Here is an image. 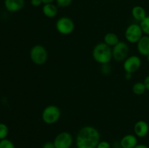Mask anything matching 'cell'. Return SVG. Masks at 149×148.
Returning <instances> with one entry per match:
<instances>
[{
    "instance_id": "cell-30",
    "label": "cell",
    "mask_w": 149,
    "mask_h": 148,
    "mask_svg": "<svg viewBox=\"0 0 149 148\" xmlns=\"http://www.w3.org/2000/svg\"><path fill=\"white\" fill-rule=\"evenodd\" d=\"M147 61H148V63H149V55H147Z\"/></svg>"
},
{
    "instance_id": "cell-27",
    "label": "cell",
    "mask_w": 149,
    "mask_h": 148,
    "mask_svg": "<svg viewBox=\"0 0 149 148\" xmlns=\"http://www.w3.org/2000/svg\"><path fill=\"white\" fill-rule=\"evenodd\" d=\"M132 78V73H125V78L127 81H130L131 80V78Z\"/></svg>"
},
{
    "instance_id": "cell-9",
    "label": "cell",
    "mask_w": 149,
    "mask_h": 148,
    "mask_svg": "<svg viewBox=\"0 0 149 148\" xmlns=\"http://www.w3.org/2000/svg\"><path fill=\"white\" fill-rule=\"evenodd\" d=\"M141 59L137 55H132L125 59L123 63L124 70L126 73H134L140 69L141 66Z\"/></svg>"
},
{
    "instance_id": "cell-11",
    "label": "cell",
    "mask_w": 149,
    "mask_h": 148,
    "mask_svg": "<svg viewBox=\"0 0 149 148\" xmlns=\"http://www.w3.org/2000/svg\"><path fill=\"white\" fill-rule=\"evenodd\" d=\"M24 0H4V7L10 12H16L23 8Z\"/></svg>"
},
{
    "instance_id": "cell-25",
    "label": "cell",
    "mask_w": 149,
    "mask_h": 148,
    "mask_svg": "<svg viewBox=\"0 0 149 148\" xmlns=\"http://www.w3.org/2000/svg\"><path fill=\"white\" fill-rule=\"evenodd\" d=\"M42 148H55V146L53 142H47L44 144Z\"/></svg>"
},
{
    "instance_id": "cell-24",
    "label": "cell",
    "mask_w": 149,
    "mask_h": 148,
    "mask_svg": "<svg viewBox=\"0 0 149 148\" xmlns=\"http://www.w3.org/2000/svg\"><path fill=\"white\" fill-rule=\"evenodd\" d=\"M42 4H43L42 0H31V4L33 7H39V6L42 5Z\"/></svg>"
},
{
    "instance_id": "cell-3",
    "label": "cell",
    "mask_w": 149,
    "mask_h": 148,
    "mask_svg": "<svg viewBox=\"0 0 149 148\" xmlns=\"http://www.w3.org/2000/svg\"><path fill=\"white\" fill-rule=\"evenodd\" d=\"M61 112L59 107L54 104L45 107L42 113V119L44 123L52 125L57 123L61 118Z\"/></svg>"
},
{
    "instance_id": "cell-20",
    "label": "cell",
    "mask_w": 149,
    "mask_h": 148,
    "mask_svg": "<svg viewBox=\"0 0 149 148\" xmlns=\"http://www.w3.org/2000/svg\"><path fill=\"white\" fill-rule=\"evenodd\" d=\"M0 148H15V147L12 141L4 139L0 140Z\"/></svg>"
},
{
    "instance_id": "cell-31",
    "label": "cell",
    "mask_w": 149,
    "mask_h": 148,
    "mask_svg": "<svg viewBox=\"0 0 149 148\" xmlns=\"http://www.w3.org/2000/svg\"><path fill=\"white\" fill-rule=\"evenodd\" d=\"M121 148H122V147H121Z\"/></svg>"
},
{
    "instance_id": "cell-18",
    "label": "cell",
    "mask_w": 149,
    "mask_h": 148,
    "mask_svg": "<svg viewBox=\"0 0 149 148\" xmlns=\"http://www.w3.org/2000/svg\"><path fill=\"white\" fill-rule=\"evenodd\" d=\"M140 26L143 33L149 36V15H147L142 21L140 22Z\"/></svg>"
},
{
    "instance_id": "cell-5",
    "label": "cell",
    "mask_w": 149,
    "mask_h": 148,
    "mask_svg": "<svg viewBox=\"0 0 149 148\" xmlns=\"http://www.w3.org/2000/svg\"><path fill=\"white\" fill-rule=\"evenodd\" d=\"M143 32L140 24L132 23L126 28L125 36L126 40L131 44H137L138 41L142 38Z\"/></svg>"
},
{
    "instance_id": "cell-21",
    "label": "cell",
    "mask_w": 149,
    "mask_h": 148,
    "mask_svg": "<svg viewBox=\"0 0 149 148\" xmlns=\"http://www.w3.org/2000/svg\"><path fill=\"white\" fill-rule=\"evenodd\" d=\"M57 4L60 7H67L72 3L73 0H55Z\"/></svg>"
},
{
    "instance_id": "cell-23",
    "label": "cell",
    "mask_w": 149,
    "mask_h": 148,
    "mask_svg": "<svg viewBox=\"0 0 149 148\" xmlns=\"http://www.w3.org/2000/svg\"><path fill=\"white\" fill-rule=\"evenodd\" d=\"M96 148H111V145L107 141H100Z\"/></svg>"
},
{
    "instance_id": "cell-15",
    "label": "cell",
    "mask_w": 149,
    "mask_h": 148,
    "mask_svg": "<svg viewBox=\"0 0 149 148\" xmlns=\"http://www.w3.org/2000/svg\"><path fill=\"white\" fill-rule=\"evenodd\" d=\"M132 16L133 17V18L135 19L137 21L141 22L147 16L146 15V11L145 9L143 7L139 5L135 6L132 9Z\"/></svg>"
},
{
    "instance_id": "cell-29",
    "label": "cell",
    "mask_w": 149,
    "mask_h": 148,
    "mask_svg": "<svg viewBox=\"0 0 149 148\" xmlns=\"http://www.w3.org/2000/svg\"><path fill=\"white\" fill-rule=\"evenodd\" d=\"M54 1H55V0H42V2H43V4H48V3H52Z\"/></svg>"
},
{
    "instance_id": "cell-4",
    "label": "cell",
    "mask_w": 149,
    "mask_h": 148,
    "mask_svg": "<svg viewBox=\"0 0 149 148\" xmlns=\"http://www.w3.org/2000/svg\"><path fill=\"white\" fill-rule=\"evenodd\" d=\"M30 58L32 62L37 65L46 63L48 59V53L46 48L40 44H36L30 51Z\"/></svg>"
},
{
    "instance_id": "cell-13",
    "label": "cell",
    "mask_w": 149,
    "mask_h": 148,
    "mask_svg": "<svg viewBox=\"0 0 149 148\" xmlns=\"http://www.w3.org/2000/svg\"><path fill=\"white\" fill-rule=\"evenodd\" d=\"M138 145V139L135 135L127 134L122 138L120 145L122 148H134Z\"/></svg>"
},
{
    "instance_id": "cell-7",
    "label": "cell",
    "mask_w": 149,
    "mask_h": 148,
    "mask_svg": "<svg viewBox=\"0 0 149 148\" xmlns=\"http://www.w3.org/2000/svg\"><path fill=\"white\" fill-rule=\"evenodd\" d=\"M73 142L72 135L67 131H63L55 136L53 143L55 148H71Z\"/></svg>"
},
{
    "instance_id": "cell-26",
    "label": "cell",
    "mask_w": 149,
    "mask_h": 148,
    "mask_svg": "<svg viewBox=\"0 0 149 148\" xmlns=\"http://www.w3.org/2000/svg\"><path fill=\"white\" fill-rule=\"evenodd\" d=\"M143 83L145 84L146 87V89L148 90V91H149V75H147V76L146 77V78H145V80H144Z\"/></svg>"
},
{
    "instance_id": "cell-2",
    "label": "cell",
    "mask_w": 149,
    "mask_h": 148,
    "mask_svg": "<svg viewBox=\"0 0 149 148\" xmlns=\"http://www.w3.org/2000/svg\"><path fill=\"white\" fill-rule=\"evenodd\" d=\"M93 57L95 61L101 65L109 64L113 58L112 49L104 42L97 44L93 50Z\"/></svg>"
},
{
    "instance_id": "cell-22",
    "label": "cell",
    "mask_w": 149,
    "mask_h": 148,
    "mask_svg": "<svg viewBox=\"0 0 149 148\" xmlns=\"http://www.w3.org/2000/svg\"><path fill=\"white\" fill-rule=\"evenodd\" d=\"M101 72L104 75H109L111 73V67L109 64H104L101 66Z\"/></svg>"
},
{
    "instance_id": "cell-14",
    "label": "cell",
    "mask_w": 149,
    "mask_h": 148,
    "mask_svg": "<svg viewBox=\"0 0 149 148\" xmlns=\"http://www.w3.org/2000/svg\"><path fill=\"white\" fill-rule=\"evenodd\" d=\"M42 12L44 15L49 18H53L58 15V7L52 3L45 4L42 7Z\"/></svg>"
},
{
    "instance_id": "cell-28",
    "label": "cell",
    "mask_w": 149,
    "mask_h": 148,
    "mask_svg": "<svg viewBox=\"0 0 149 148\" xmlns=\"http://www.w3.org/2000/svg\"><path fill=\"white\" fill-rule=\"evenodd\" d=\"M134 148H149L147 145H143V144H138Z\"/></svg>"
},
{
    "instance_id": "cell-8",
    "label": "cell",
    "mask_w": 149,
    "mask_h": 148,
    "mask_svg": "<svg viewBox=\"0 0 149 148\" xmlns=\"http://www.w3.org/2000/svg\"><path fill=\"white\" fill-rule=\"evenodd\" d=\"M129 54V46L125 42L119 41L112 49V57L115 60L120 62L125 60Z\"/></svg>"
},
{
    "instance_id": "cell-10",
    "label": "cell",
    "mask_w": 149,
    "mask_h": 148,
    "mask_svg": "<svg viewBox=\"0 0 149 148\" xmlns=\"http://www.w3.org/2000/svg\"><path fill=\"white\" fill-rule=\"evenodd\" d=\"M149 131V126L145 120H138L134 126V132L135 136L138 137L143 138L147 136Z\"/></svg>"
},
{
    "instance_id": "cell-19",
    "label": "cell",
    "mask_w": 149,
    "mask_h": 148,
    "mask_svg": "<svg viewBox=\"0 0 149 148\" xmlns=\"http://www.w3.org/2000/svg\"><path fill=\"white\" fill-rule=\"evenodd\" d=\"M9 133L8 126L4 123H0V140L4 139L7 138Z\"/></svg>"
},
{
    "instance_id": "cell-1",
    "label": "cell",
    "mask_w": 149,
    "mask_h": 148,
    "mask_svg": "<svg viewBox=\"0 0 149 148\" xmlns=\"http://www.w3.org/2000/svg\"><path fill=\"white\" fill-rule=\"evenodd\" d=\"M100 142V135L96 128L86 126L79 131L76 137L77 148H96Z\"/></svg>"
},
{
    "instance_id": "cell-17",
    "label": "cell",
    "mask_w": 149,
    "mask_h": 148,
    "mask_svg": "<svg viewBox=\"0 0 149 148\" xmlns=\"http://www.w3.org/2000/svg\"><path fill=\"white\" fill-rule=\"evenodd\" d=\"M132 92L136 95H142L146 91V87L143 82H137L132 86Z\"/></svg>"
},
{
    "instance_id": "cell-6",
    "label": "cell",
    "mask_w": 149,
    "mask_h": 148,
    "mask_svg": "<svg viewBox=\"0 0 149 148\" xmlns=\"http://www.w3.org/2000/svg\"><path fill=\"white\" fill-rule=\"evenodd\" d=\"M56 30L62 35H69L74 30L75 24L70 17H61L55 23Z\"/></svg>"
},
{
    "instance_id": "cell-12",
    "label": "cell",
    "mask_w": 149,
    "mask_h": 148,
    "mask_svg": "<svg viewBox=\"0 0 149 148\" xmlns=\"http://www.w3.org/2000/svg\"><path fill=\"white\" fill-rule=\"evenodd\" d=\"M137 49L143 56L149 55V36H143L137 43Z\"/></svg>"
},
{
    "instance_id": "cell-32",
    "label": "cell",
    "mask_w": 149,
    "mask_h": 148,
    "mask_svg": "<svg viewBox=\"0 0 149 148\" xmlns=\"http://www.w3.org/2000/svg\"></svg>"
},
{
    "instance_id": "cell-16",
    "label": "cell",
    "mask_w": 149,
    "mask_h": 148,
    "mask_svg": "<svg viewBox=\"0 0 149 148\" xmlns=\"http://www.w3.org/2000/svg\"><path fill=\"white\" fill-rule=\"evenodd\" d=\"M103 42L111 47V46H114L115 45L119 43V39L116 33L110 32V33H107L105 35L104 41Z\"/></svg>"
}]
</instances>
